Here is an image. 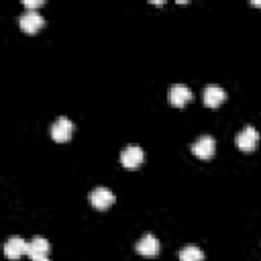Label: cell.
<instances>
[{
    "instance_id": "cell-1",
    "label": "cell",
    "mask_w": 261,
    "mask_h": 261,
    "mask_svg": "<svg viewBox=\"0 0 261 261\" xmlns=\"http://www.w3.org/2000/svg\"><path fill=\"white\" fill-rule=\"evenodd\" d=\"M71 135H73V122H71L69 118L59 116V118L51 124V137H53V141L65 143V141L71 139Z\"/></svg>"
},
{
    "instance_id": "cell-2",
    "label": "cell",
    "mask_w": 261,
    "mask_h": 261,
    "mask_svg": "<svg viewBox=\"0 0 261 261\" xmlns=\"http://www.w3.org/2000/svg\"><path fill=\"white\" fill-rule=\"evenodd\" d=\"M145 159V153L139 145H126L120 153V163L126 167V169H137Z\"/></svg>"
},
{
    "instance_id": "cell-3",
    "label": "cell",
    "mask_w": 261,
    "mask_h": 261,
    "mask_svg": "<svg viewBox=\"0 0 261 261\" xmlns=\"http://www.w3.org/2000/svg\"><path fill=\"white\" fill-rule=\"evenodd\" d=\"M90 204H92L96 210H106V208H110V206L114 204V194H112L108 188L98 186V188H94V190L90 192Z\"/></svg>"
},
{
    "instance_id": "cell-4",
    "label": "cell",
    "mask_w": 261,
    "mask_h": 261,
    "mask_svg": "<svg viewBox=\"0 0 261 261\" xmlns=\"http://www.w3.org/2000/svg\"><path fill=\"white\" fill-rule=\"evenodd\" d=\"M257 143H259V133H257L255 126H251V124H247V126L237 135V147H239L241 151H245V153L255 151Z\"/></svg>"
},
{
    "instance_id": "cell-5",
    "label": "cell",
    "mask_w": 261,
    "mask_h": 261,
    "mask_svg": "<svg viewBox=\"0 0 261 261\" xmlns=\"http://www.w3.org/2000/svg\"><path fill=\"white\" fill-rule=\"evenodd\" d=\"M216 151V141L210 137V135H202L200 139H196L192 143V153L200 159H210Z\"/></svg>"
},
{
    "instance_id": "cell-6",
    "label": "cell",
    "mask_w": 261,
    "mask_h": 261,
    "mask_svg": "<svg viewBox=\"0 0 261 261\" xmlns=\"http://www.w3.org/2000/svg\"><path fill=\"white\" fill-rule=\"evenodd\" d=\"M18 24H20V29H22L24 33L33 35V33H37V31L45 24V20H43V16H41L37 10H24V12L20 14Z\"/></svg>"
},
{
    "instance_id": "cell-7",
    "label": "cell",
    "mask_w": 261,
    "mask_h": 261,
    "mask_svg": "<svg viewBox=\"0 0 261 261\" xmlns=\"http://www.w3.org/2000/svg\"><path fill=\"white\" fill-rule=\"evenodd\" d=\"M27 249H29V243L22 239V237H10L6 243H4V255L12 261L20 259L22 255H27Z\"/></svg>"
},
{
    "instance_id": "cell-8",
    "label": "cell",
    "mask_w": 261,
    "mask_h": 261,
    "mask_svg": "<svg viewBox=\"0 0 261 261\" xmlns=\"http://www.w3.org/2000/svg\"><path fill=\"white\" fill-rule=\"evenodd\" d=\"M135 249H137V253L143 255V257H155V255L159 253V241H157L155 234L147 232V234H143V237L137 241Z\"/></svg>"
},
{
    "instance_id": "cell-9",
    "label": "cell",
    "mask_w": 261,
    "mask_h": 261,
    "mask_svg": "<svg viewBox=\"0 0 261 261\" xmlns=\"http://www.w3.org/2000/svg\"><path fill=\"white\" fill-rule=\"evenodd\" d=\"M167 98H169V102H171L173 106L181 108V106H186V104L192 100V90H190L186 84H175V86L169 88Z\"/></svg>"
},
{
    "instance_id": "cell-10",
    "label": "cell",
    "mask_w": 261,
    "mask_h": 261,
    "mask_svg": "<svg viewBox=\"0 0 261 261\" xmlns=\"http://www.w3.org/2000/svg\"><path fill=\"white\" fill-rule=\"evenodd\" d=\"M51 251V245L47 239L43 237H33V241H29V249H27V255L33 259H45Z\"/></svg>"
},
{
    "instance_id": "cell-11",
    "label": "cell",
    "mask_w": 261,
    "mask_h": 261,
    "mask_svg": "<svg viewBox=\"0 0 261 261\" xmlns=\"http://www.w3.org/2000/svg\"><path fill=\"white\" fill-rule=\"evenodd\" d=\"M204 104L208 106V108H216V106H220L222 102H224V98H226V92L220 88V86H206V90H204Z\"/></svg>"
},
{
    "instance_id": "cell-12",
    "label": "cell",
    "mask_w": 261,
    "mask_h": 261,
    "mask_svg": "<svg viewBox=\"0 0 261 261\" xmlns=\"http://www.w3.org/2000/svg\"><path fill=\"white\" fill-rule=\"evenodd\" d=\"M179 261H204V251L196 245H186L179 253H177Z\"/></svg>"
},
{
    "instance_id": "cell-13",
    "label": "cell",
    "mask_w": 261,
    "mask_h": 261,
    "mask_svg": "<svg viewBox=\"0 0 261 261\" xmlns=\"http://www.w3.org/2000/svg\"><path fill=\"white\" fill-rule=\"evenodd\" d=\"M43 2L41 0H24V6H27V10H35V8H39Z\"/></svg>"
},
{
    "instance_id": "cell-14",
    "label": "cell",
    "mask_w": 261,
    "mask_h": 261,
    "mask_svg": "<svg viewBox=\"0 0 261 261\" xmlns=\"http://www.w3.org/2000/svg\"><path fill=\"white\" fill-rule=\"evenodd\" d=\"M33 261H49V257H45V259H33Z\"/></svg>"
},
{
    "instance_id": "cell-15",
    "label": "cell",
    "mask_w": 261,
    "mask_h": 261,
    "mask_svg": "<svg viewBox=\"0 0 261 261\" xmlns=\"http://www.w3.org/2000/svg\"><path fill=\"white\" fill-rule=\"evenodd\" d=\"M251 4H253V6H261V2H251Z\"/></svg>"
}]
</instances>
